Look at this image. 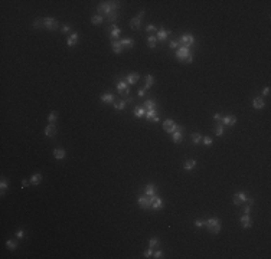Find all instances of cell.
<instances>
[{"label":"cell","instance_id":"6da1fadb","mask_svg":"<svg viewBox=\"0 0 271 259\" xmlns=\"http://www.w3.org/2000/svg\"><path fill=\"white\" fill-rule=\"evenodd\" d=\"M117 7H118V2H102V3H100L98 6H97V10H98V13L101 15H112V13H115V10H117Z\"/></svg>","mask_w":271,"mask_h":259},{"label":"cell","instance_id":"7a4b0ae2","mask_svg":"<svg viewBox=\"0 0 271 259\" xmlns=\"http://www.w3.org/2000/svg\"><path fill=\"white\" fill-rule=\"evenodd\" d=\"M205 226L208 227L209 233H212V235H218L221 232V220L218 217H211V219L205 220Z\"/></svg>","mask_w":271,"mask_h":259},{"label":"cell","instance_id":"3957f363","mask_svg":"<svg viewBox=\"0 0 271 259\" xmlns=\"http://www.w3.org/2000/svg\"><path fill=\"white\" fill-rule=\"evenodd\" d=\"M189 55H190V49H189L188 46L180 45V46L176 49V58H178V59H180V61H186Z\"/></svg>","mask_w":271,"mask_h":259},{"label":"cell","instance_id":"277c9868","mask_svg":"<svg viewBox=\"0 0 271 259\" xmlns=\"http://www.w3.org/2000/svg\"><path fill=\"white\" fill-rule=\"evenodd\" d=\"M179 43H180V45H183V46L190 48V45H193V43H195V36H193L192 33H185V35H182V36H180Z\"/></svg>","mask_w":271,"mask_h":259},{"label":"cell","instance_id":"5b68a950","mask_svg":"<svg viewBox=\"0 0 271 259\" xmlns=\"http://www.w3.org/2000/svg\"><path fill=\"white\" fill-rule=\"evenodd\" d=\"M149 202H150V204H152V209L153 210H160L162 207H163V200L159 197V196H150L149 197Z\"/></svg>","mask_w":271,"mask_h":259},{"label":"cell","instance_id":"8992f818","mask_svg":"<svg viewBox=\"0 0 271 259\" xmlns=\"http://www.w3.org/2000/svg\"><path fill=\"white\" fill-rule=\"evenodd\" d=\"M117 91H118L121 95H128V94H130V88H128L127 81L120 79V81L117 82Z\"/></svg>","mask_w":271,"mask_h":259},{"label":"cell","instance_id":"52a82bcc","mask_svg":"<svg viewBox=\"0 0 271 259\" xmlns=\"http://www.w3.org/2000/svg\"><path fill=\"white\" fill-rule=\"evenodd\" d=\"M43 26H45L48 30H56L58 22H56L54 18H45V19H43Z\"/></svg>","mask_w":271,"mask_h":259},{"label":"cell","instance_id":"ba28073f","mask_svg":"<svg viewBox=\"0 0 271 259\" xmlns=\"http://www.w3.org/2000/svg\"><path fill=\"white\" fill-rule=\"evenodd\" d=\"M144 117H146V119L147 121H153V122H159V114H157V111H156V108L154 109H146V114H144Z\"/></svg>","mask_w":271,"mask_h":259},{"label":"cell","instance_id":"9c48e42d","mask_svg":"<svg viewBox=\"0 0 271 259\" xmlns=\"http://www.w3.org/2000/svg\"><path fill=\"white\" fill-rule=\"evenodd\" d=\"M170 30H166V29H163V28H160L159 30H157V40H160V42H165L166 39H167V36H170Z\"/></svg>","mask_w":271,"mask_h":259},{"label":"cell","instance_id":"30bf717a","mask_svg":"<svg viewBox=\"0 0 271 259\" xmlns=\"http://www.w3.org/2000/svg\"><path fill=\"white\" fill-rule=\"evenodd\" d=\"M137 202H139V204H140L142 209H150V207H152V204H150V202H149V197H147L146 194L140 196V197L137 199Z\"/></svg>","mask_w":271,"mask_h":259},{"label":"cell","instance_id":"8fae6325","mask_svg":"<svg viewBox=\"0 0 271 259\" xmlns=\"http://www.w3.org/2000/svg\"><path fill=\"white\" fill-rule=\"evenodd\" d=\"M45 136L46 137H55L56 136V125L55 124H49L45 127Z\"/></svg>","mask_w":271,"mask_h":259},{"label":"cell","instance_id":"7c38bea8","mask_svg":"<svg viewBox=\"0 0 271 259\" xmlns=\"http://www.w3.org/2000/svg\"><path fill=\"white\" fill-rule=\"evenodd\" d=\"M139 79H140V75H139V74H136V72L128 74V75H127V78H125V81H127V84H128V85H134V84L137 82Z\"/></svg>","mask_w":271,"mask_h":259},{"label":"cell","instance_id":"4fadbf2b","mask_svg":"<svg viewBox=\"0 0 271 259\" xmlns=\"http://www.w3.org/2000/svg\"><path fill=\"white\" fill-rule=\"evenodd\" d=\"M111 49L114 53H121L123 52V45H121V40H112L111 42Z\"/></svg>","mask_w":271,"mask_h":259},{"label":"cell","instance_id":"5bb4252c","mask_svg":"<svg viewBox=\"0 0 271 259\" xmlns=\"http://www.w3.org/2000/svg\"><path fill=\"white\" fill-rule=\"evenodd\" d=\"M221 121H222V125H235L236 118L234 115H225V117H222Z\"/></svg>","mask_w":271,"mask_h":259},{"label":"cell","instance_id":"9a60e30c","mask_svg":"<svg viewBox=\"0 0 271 259\" xmlns=\"http://www.w3.org/2000/svg\"><path fill=\"white\" fill-rule=\"evenodd\" d=\"M239 220H241V223H242V226H244L245 229H249V227L252 226V222H251L249 214H245V213H244V214L241 216V219H239Z\"/></svg>","mask_w":271,"mask_h":259},{"label":"cell","instance_id":"2e32d148","mask_svg":"<svg viewBox=\"0 0 271 259\" xmlns=\"http://www.w3.org/2000/svg\"><path fill=\"white\" fill-rule=\"evenodd\" d=\"M78 40H79V35H78L77 32H74V33H72V35H71V36L66 39V45L71 48V46H74L75 43H78Z\"/></svg>","mask_w":271,"mask_h":259},{"label":"cell","instance_id":"e0dca14e","mask_svg":"<svg viewBox=\"0 0 271 259\" xmlns=\"http://www.w3.org/2000/svg\"><path fill=\"white\" fill-rule=\"evenodd\" d=\"M101 101L105 104H114V95L111 92H105L101 95Z\"/></svg>","mask_w":271,"mask_h":259},{"label":"cell","instance_id":"ac0fdd59","mask_svg":"<svg viewBox=\"0 0 271 259\" xmlns=\"http://www.w3.org/2000/svg\"><path fill=\"white\" fill-rule=\"evenodd\" d=\"M54 157H55L56 160H64V159L66 157V151L62 150V148H55V150H54Z\"/></svg>","mask_w":271,"mask_h":259},{"label":"cell","instance_id":"d6986e66","mask_svg":"<svg viewBox=\"0 0 271 259\" xmlns=\"http://www.w3.org/2000/svg\"><path fill=\"white\" fill-rule=\"evenodd\" d=\"M121 45L124 49H131L134 46V40L131 38H124V39H121Z\"/></svg>","mask_w":271,"mask_h":259},{"label":"cell","instance_id":"ffe728a7","mask_svg":"<svg viewBox=\"0 0 271 259\" xmlns=\"http://www.w3.org/2000/svg\"><path fill=\"white\" fill-rule=\"evenodd\" d=\"M130 26H131V29H134V30L140 29V26H142V19H140V18H133V19L130 20Z\"/></svg>","mask_w":271,"mask_h":259},{"label":"cell","instance_id":"44dd1931","mask_svg":"<svg viewBox=\"0 0 271 259\" xmlns=\"http://www.w3.org/2000/svg\"><path fill=\"white\" fill-rule=\"evenodd\" d=\"M144 194L147 196V197H150V196H154L156 194V187H154V184H147L146 186V189H144Z\"/></svg>","mask_w":271,"mask_h":259},{"label":"cell","instance_id":"7402d4cb","mask_svg":"<svg viewBox=\"0 0 271 259\" xmlns=\"http://www.w3.org/2000/svg\"><path fill=\"white\" fill-rule=\"evenodd\" d=\"M157 105H156V101L154 99H146L143 102V108L144 109H154Z\"/></svg>","mask_w":271,"mask_h":259},{"label":"cell","instance_id":"603a6c76","mask_svg":"<svg viewBox=\"0 0 271 259\" xmlns=\"http://www.w3.org/2000/svg\"><path fill=\"white\" fill-rule=\"evenodd\" d=\"M30 184H33V186H38V184H41V181H42V174L41 173H36V174H33L32 177H30Z\"/></svg>","mask_w":271,"mask_h":259},{"label":"cell","instance_id":"cb8c5ba5","mask_svg":"<svg viewBox=\"0 0 271 259\" xmlns=\"http://www.w3.org/2000/svg\"><path fill=\"white\" fill-rule=\"evenodd\" d=\"M120 33H121V30H120V28H117L115 25H112V28H111V32H110V36L114 39V40H117V38L120 36Z\"/></svg>","mask_w":271,"mask_h":259},{"label":"cell","instance_id":"d4e9b609","mask_svg":"<svg viewBox=\"0 0 271 259\" xmlns=\"http://www.w3.org/2000/svg\"><path fill=\"white\" fill-rule=\"evenodd\" d=\"M252 107H254L255 109H261V108L265 107V104H264L262 98H255V99L252 101Z\"/></svg>","mask_w":271,"mask_h":259},{"label":"cell","instance_id":"484cf974","mask_svg":"<svg viewBox=\"0 0 271 259\" xmlns=\"http://www.w3.org/2000/svg\"><path fill=\"white\" fill-rule=\"evenodd\" d=\"M147 43H149V48H150V49H154V48H156V43H157V38L153 36V35L147 36Z\"/></svg>","mask_w":271,"mask_h":259},{"label":"cell","instance_id":"4316f807","mask_svg":"<svg viewBox=\"0 0 271 259\" xmlns=\"http://www.w3.org/2000/svg\"><path fill=\"white\" fill-rule=\"evenodd\" d=\"M196 167V160H188L185 164H183V169L185 170H193Z\"/></svg>","mask_w":271,"mask_h":259},{"label":"cell","instance_id":"83f0119b","mask_svg":"<svg viewBox=\"0 0 271 259\" xmlns=\"http://www.w3.org/2000/svg\"><path fill=\"white\" fill-rule=\"evenodd\" d=\"M137 107V105H136ZM144 114H146V109L143 108V107H137L134 109V115L137 117V118H142V117H144Z\"/></svg>","mask_w":271,"mask_h":259},{"label":"cell","instance_id":"f1b7e54d","mask_svg":"<svg viewBox=\"0 0 271 259\" xmlns=\"http://www.w3.org/2000/svg\"><path fill=\"white\" fill-rule=\"evenodd\" d=\"M102 16L101 15H94L92 18H91V23L92 25H100V23H102Z\"/></svg>","mask_w":271,"mask_h":259},{"label":"cell","instance_id":"f546056e","mask_svg":"<svg viewBox=\"0 0 271 259\" xmlns=\"http://www.w3.org/2000/svg\"><path fill=\"white\" fill-rule=\"evenodd\" d=\"M127 107V102L125 101H118V102H114V108L117 111H121V109H125Z\"/></svg>","mask_w":271,"mask_h":259},{"label":"cell","instance_id":"4dcf8cb0","mask_svg":"<svg viewBox=\"0 0 271 259\" xmlns=\"http://www.w3.org/2000/svg\"><path fill=\"white\" fill-rule=\"evenodd\" d=\"M176 131H183V127H180V125H178V124H173V125L170 127V130L167 131V134H173V133H176Z\"/></svg>","mask_w":271,"mask_h":259},{"label":"cell","instance_id":"1f68e13d","mask_svg":"<svg viewBox=\"0 0 271 259\" xmlns=\"http://www.w3.org/2000/svg\"><path fill=\"white\" fill-rule=\"evenodd\" d=\"M172 138H173L175 143H179V141L183 138V133H182V131H176V133L172 134Z\"/></svg>","mask_w":271,"mask_h":259},{"label":"cell","instance_id":"d6a6232c","mask_svg":"<svg viewBox=\"0 0 271 259\" xmlns=\"http://www.w3.org/2000/svg\"><path fill=\"white\" fill-rule=\"evenodd\" d=\"M173 124H175V122H173V119H165V121H163V130H165V131L167 133L169 130H170V127H172Z\"/></svg>","mask_w":271,"mask_h":259},{"label":"cell","instance_id":"836d02e7","mask_svg":"<svg viewBox=\"0 0 271 259\" xmlns=\"http://www.w3.org/2000/svg\"><path fill=\"white\" fill-rule=\"evenodd\" d=\"M153 84H154V78H153L152 75H147V76H146V89L152 88Z\"/></svg>","mask_w":271,"mask_h":259},{"label":"cell","instance_id":"e575fe53","mask_svg":"<svg viewBox=\"0 0 271 259\" xmlns=\"http://www.w3.org/2000/svg\"><path fill=\"white\" fill-rule=\"evenodd\" d=\"M192 143H193V144H199V143H202V136H201L199 133L192 134Z\"/></svg>","mask_w":271,"mask_h":259},{"label":"cell","instance_id":"d590c367","mask_svg":"<svg viewBox=\"0 0 271 259\" xmlns=\"http://www.w3.org/2000/svg\"><path fill=\"white\" fill-rule=\"evenodd\" d=\"M56 119H58V114H56L55 111H52V112L49 114V117H48L49 124H55V122H56Z\"/></svg>","mask_w":271,"mask_h":259},{"label":"cell","instance_id":"8d00e7d4","mask_svg":"<svg viewBox=\"0 0 271 259\" xmlns=\"http://www.w3.org/2000/svg\"><path fill=\"white\" fill-rule=\"evenodd\" d=\"M0 189H2V196H5V190L9 189V183L5 179H2V181H0Z\"/></svg>","mask_w":271,"mask_h":259},{"label":"cell","instance_id":"74e56055","mask_svg":"<svg viewBox=\"0 0 271 259\" xmlns=\"http://www.w3.org/2000/svg\"><path fill=\"white\" fill-rule=\"evenodd\" d=\"M215 134H216L218 137L224 134V125H222V124H218V125L215 127Z\"/></svg>","mask_w":271,"mask_h":259},{"label":"cell","instance_id":"f35d334b","mask_svg":"<svg viewBox=\"0 0 271 259\" xmlns=\"http://www.w3.org/2000/svg\"><path fill=\"white\" fill-rule=\"evenodd\" d=\"M6 246H7V249H12V250H13V249H16L18 243H16L15 240H10V239H9V240H6Z\"/></svg>","mask_w":271,"mask_h":259},{"label":"cell","instance_id":"ab89813d","mask_svg":"<svg viewBox=\"0 0 271 259\" xmlns=\"http://www.w3.org/2000/svg\"><path fill=\"white\" fill-rule=\"evenodd\" d=\"M156 245H159V237H152V239L149 240V246L153 248V246H156Z\"/></svg>","mask_w":271,"mask_h":259},{"label":"cell","instance_id":"60d3db41","mask_svg":"<svg viewBox=\"0 0 271 259\" xmlns=\"http://www.w3.org/2000/svg\"><path fill=\"white\" fill-rule=\"evenodd\" d=\"M202 143H203L205 146H211L213 141H212V138H211V137H202Z\"/></svg>","mask_w":271,"mask_h":259},{"label":"cell","instance_id":"b9f144b4","mask_svg":"<svg viewBox=\"0 0 271 259\" xmlns=\"http://www.w3.org/2000/svg\"><path fill=\"white\" fill-rule=\"evenodd\" d=\"M235 196H236V197H238L241 202H247V199H248L245 193H235Z\"/></svg>","mask_w":271,"mask_h":259},{"label":"cell","instance_id":"7bdbcfd3","mask_svg":"<svg viewBox=\"0 0 271 259\" xmlns=\"http://www.w3.org/2000/svg\"><path fill=\"white\" fill-rule=\"evenodd\" d=\"M146 30H147V32H157L159 29H157L154 25H152V23H150V25H147V26H146Z\"/></svg>","mask_w":271,"mask_h":259},{"label":"cell","instance_id":"ee69618b","mask_svg":"<svg viewBox=\"0 0 271 259\" xmlns=\"http://www.w3.org/2000/svg\"><path fill=\"white\" fill-rule=\"evenodd\" d=\"M179 46H180V43L176 40H170V43H169V48H172V49H178Z\"/></svg>","mask_w":271,"mask_h":259},{"label":"cell","instance_id":"f6af8a7d","mask_svg":"<svg viewBox=\"0 0 271 259\" xmlns=\"http://www.w3.org/2000/svg\"><path fill=\"white\" fill-rule=\"evenodd\" d=\"M41 25L43 26V20H35V22H33V25H32V28L39 29V28H41Z\"/></svg>","mask_w":271,"mask_h":259},{"label":"cell","instance_id":"bcb514c9","mask_svg":"<svg viewBox=\"0 0 271 259\" xmlns=\"http://www.w3.org/2000/svg\"><path fill=\"white\" fill-rule=\"evenodd\" d=\"M195 226H198V227H202V226H205V220H202V219H198V220H195Z\"/></svg>","mask_w":271,"mask_h":259},{"label":"cell","instance_id":"7dc6e473","mask_svg":"<svg viewBox=\"0 0 271 259\" xmlns=\"http://www.w3.org/2000/svg\"><path fill=\"white\" fill-rule=\"evenodd\" d=\"M153 255H154L153 258H156V259H159V258H163V252H162V250H157V252H154Z\"/></svg>","mask_w":271,"mask_h":259},{"label":"cell","instance_id":"c3c4849f","mask_svg":"<svg viewBox=\"0 0 271 259\" xmlns=\"http://www.w3.org/2000/svg\"><path fill=\"white\" fill-rule=\"evenodd\" d=\"M262 95H264V96H268V95H270V86H265V88L262 89Z\"/></svg>","mask_w":271,"mask_h":259},{"label":"cell","instance_id":"681fc988","mask_svg":"<svg viewBox=\"0 0 271 259\" xmlns=\"http://www.w3.org/2000/svg\"><path fill=\"white\" fill-rule=\"evenodd\" d=\"M16 236H18V237H19V239H22V237H23V236H25V232H23V230H22V229H19V230H18V232H16Z\"/></svg>","mask_w":271,"mask_h":259},{"label":"cell","instance_id":"f907efd6","mask_svg":"<svg viewBox=\"0 0 271 259\" xmlns=\"http://www.w3.org/2000/svg\"><path fill=\"white\" fill-rule=\"evenodd\" d=\"M69 30H71V26H69V25H64V26H62V32H64V33H66V32H69Z\"/></svg>","mask_w":271,"mask_h":259},{"label":"cell","instance_id":"816d5d0a","mask_svg":"<svg viewBox=\"0 0 271 259\" xmlns=\"http://www.w3.org/2000/svg\"><path fill=\"white\" fill-rule=\"evenodd\" d=\"M241 203H242V202H241V200H239L236 196H234V204H235V206H239Z\"/></svg>","mask_w":271,"mask_h":259},{"label":"cell","instance_id":"f5cc1de1","mask_svg":"<svg viewBox=\"0 0 271 259\" xmlns=\"http://www.w3.org/2000/svg\"><path fill=\"white\" fill-rule=\"evenodd\" d=\"M249 212H251V206L247 204V206L244 207V213H245V214H249Z\"/></svg>","mask_w":271,"mask_h":259},{"label":"cell","instance_id":"db71d44e","mask_svg":"<svg viewBox=\"0 0 271 259\" xmlns=\"http://www.w3.org/2000/svg\"><path fill=\"white\" fill-rule=\"evenodd\" d=\"M153 255V252H152V249H147V250H144V256L146 258H150Z\"/></svg>","mask_w":271,"mask_h":259},{"label":"cell","instance_id":"11a10c76","mask_svg":"<svg viewBox=\"0 0 271 259\" xmlns=\"http://www.w3.org/2000/svg\"><path fill=\"white\" fill-rule=\"evenodd\" d=\"M185 62H186V63H190V62H193V55H192V53H190V55H189V56H188V59H186V61H185Z\"/></svg>","mask_w":271,"mask_h":259},{"label":"cell","instance_id":"9f6ffc18","mask_svg":"<svg viewBox=\"0 0 271 259\" xmlns=\"http://www.w3.org/2000/svg\"><path fill=\"white\" fill-rule=\"evenodd\" d=\"M137 94H139V96H142V98H143V96H144V94H146V88H144V89H139V92H137Z\"/></svg>","mask_w":271,"mask_h":259},{"label":"cell","instance_id":"6f0895ef","mask_svg":"<svg viewBox=\"0 0 271 259\" xmlns=\"http://www.w3.org/2000/svg\"><path fill=\"white\" fill-rule=\"evenodd\" d=\"M213 119H215V121H221V119H222V115H221V114H215V115H213Z\"/></svg>","mask_w":271,"mask_h":259},{"label":"cell","instance_id":"680465c9","mask_svg":"<svg viewBox=\"0 0 271 259\" xmlns=\"http://www.w3.org/2000/svg\"><path fill=\"white\" fill-rule=\"evenodd\" d=\"M29 184H30V181H28V180H23V181H22V189H25V187H28Z\"/></svg>","mask_w":271,"mask_h":259},{"label":"cell","instance_id":"91938a15","mask_svg":"<svg viewBox=\"0 0 271 259\" xmlns=\"http://www.w3.org/2000/svg\"><path fill=\"white\" fill-rule=\"evenodd\" d=\"M143 16H144V10H142V12H140V13H139V16H137V18H140V19H142V18H143Z\"/></svg>","mask_w":271,"mask_h":259}]
</instances>
